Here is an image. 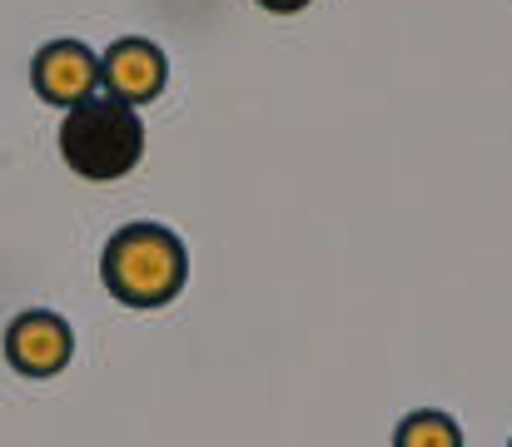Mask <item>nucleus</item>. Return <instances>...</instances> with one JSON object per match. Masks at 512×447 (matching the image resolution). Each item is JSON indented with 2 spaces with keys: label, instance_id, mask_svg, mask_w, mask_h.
Wrapping results in <instances>:
<instances>
[{
  "label": "nucleus",
  "instance_id": "nucleus-1",
  "mask_svg": "<svg viewBox=\"0 0 512 447\" xmlns=\"http://www.w3.org/2000/svg\"><path fill=\"white\" fill-rule=\"evenodd\" d=\"M60 154L90 184L125 179L145 154L140 105H130V100H120L110 90H95V95L75 100L65 110V125H60Z\"/></svg>",
  "mask_w": 512,
  "mask_h": 447
},
{
  "label": "nucleus",
  "instance_id": "nucleus-8",
  "mask_svg": "<svg viewBox=\"0 0 512 447\" xmlns=\"http://www.w3.org/2000/svg\"><path fill=\"white\" fill-rule=\"evenodd\" d=\"M508 447H512V443H508Z\"/></svg>",
  "mask_w": 512,
  "mask_h": 447
},
{
  "label": "nucleus",
  "instance_id": "nucleus-4",
  "mask_svg": "<svg viewBox=\"0 0 512 447\" xmlns=\"http://www.w3.org/2000/svg\"><path fill=\"white\" fill-rule=\"evenodd\" d=\"M165 80H170V60H165V50H160L155 40H145V35H125V40H115V45L100 55V90H110V95H120V100H130V105L160 100Z\"/></svg>",
  "mask_w": 512,
  "mask_h": 447
},
{
  "label": "nucleus",
  "instance_id": "nucleus-2",
  "mask_svg": "<svg viewBox=\"0 0 512 447\" xmlns=\"http://www.w3.org/2000/svg\"><path fill=\"white\" fill-rule=\"evenodd\" d=\"M105 289L130 303V308H160L184 289L189 259L179 234H170L165 224H125L100 259Z\"/></svg>",
  "mask_w": 512,
  "mask_h": 447
},
{
  "label": "nucleus",
  "instance_id": "nucleus-7",
  "mask_svg": "<svg viewBox=\"0 0 512 447\" xmlns=\"http://www.w3.org/2000/svg\"><path fill=\"white\" fill-rule=\"evenodd\" d=\"M259 10H269V15H294V10H304L309 0H254Z\"/></svg>",
  "mask_w": 512,
  "mask_h": 447
},
{
  "label": "nucleus",
  "instance_id": "nucleus-5",
  "mask_svg": "<svg viewBox=\"0 0 512 447\" xmlns=\"http://www.w3.org/2000/svg\"><path fill=\"white\" fill-rule=\"evenodd\" d=\"M30 80H35L40 100L70 110L75 100H85V95L100 90V55H95L90 45H80V40H50V45L35 55Z\"/></svg>",
  "mask_w": 512,
  "mask_h": 447
},
{
  "label": "nucleus",
  "instance_id": "nucleus-6",
  "mask_svg": "<svg viewBox=\"0 0 512 447\" xmlns=\"http://www.w3.org/2000/svg\"><path fill=\"white\" fill-rule=\"evenodd\" d=\"M393 447H463V433L448 413H408L393 433Z\"/></svg>",
  "mask_w": 512,
  "mask_h": 447
},
{
  "label": "nucleus",
  "instance_id": "nucleus-3",
  "mask_svg": "<svg viewBox=\"0 0 512 447\" xmlns=\"http://www.w3.org/2000/svg\"><path fill=\"white\" fill-rule=\"evenodd\" d=\"M70 353H75V333H70V323H65L60 313H50V308H30V313H20V318L5 328V358H10V368L25 373V378H50V373H60V368L70 363Z\"/></svg>",
  "mask_w": 512,
  "mask_h": 447
}]
</instances>
